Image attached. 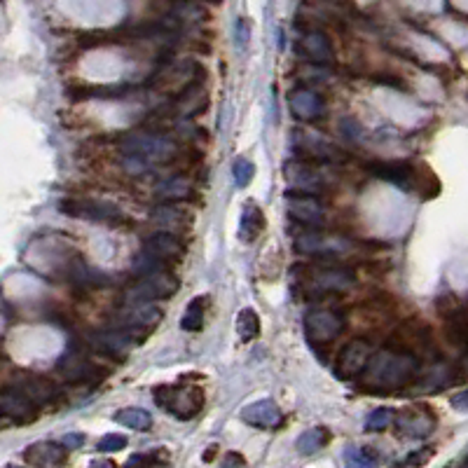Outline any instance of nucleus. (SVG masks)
<instances>
[{"label": "nucleus", "instance_id": "nucleus-1", "mask_svg": "<svg viewBox=\"0 0 468 468\" xmlns=\"http://www.w3.org/2000/svg\"><path fill=\"white\" fill-rule=\"evenodd\" d=\"M419 356L407 349L386 344L382 352H373L366 370L361 373V389L370 393H391L405 389L419 373Z\"/></svg>", "mask_w": 468, "mask_h": 468}, {"label": "nucleus", "instance_id": "nucleus-2", "mask_svg": "<svg viewBox=\"0 0 468 468\" xmlns=\"http://www.w3.org/2000/svg\"><path fill=\"white\" fill-rule=\"evenodd\" d=\"M302 295L307 300H318L325 295L342 293L356 284V274L347 265H309L302 267Z\"/></svg>", "mask_w": 468, "mask_h": 468}, {"label": "nucleus", "instance_id": "nucleus-3", "mask_svg": "<svg viewBox=\"0 0 468 468\" xmlns=\"http://www.w3.org/2000/svg\"><path fill=\"white\" fill-rule=\"evenodd\" d=\"M155 403L176 419H195L204 410L206 396L202 386L181 382V384H162L155 389Z\"/></svg>", "mask_w": 468, "mask_h": 468}, {"label": "nucleus", "instance_id": "nucleus-4", "mask_svg": "<svg viewBox=\"0 0 468 468\" xmlns=\"http://www.w3.org/2000/svg\"><path fill=\"white\" fill-rule=\"evenodd\" d=\"M181 291V281L169 270H157L143 277H136V284H131L124 293V304H148L157 300H169Z\"/></svg>", "mask_w": 468, "mask_h": 468}, {"label": "nucleus", "instance_id": "nucleus-5", "mask_svg": "<svg viewBox=\"0 0 468 468\" xmlns=\"http://www.w3.org/2000/svg\"><path fill=\"white\" fill-rule=\"evenodd\" d=\"M59 211L71 215V218L80 220H92V222H103L110 227L129 225V218L124 215L115 204L99 202V199H83V197H68L59 202Z\"/></svg>", "mask_w": 468, "mask_h": 468}, {"label": "nucleus", "instance_id": "nucleus-6", "mask_svg": "<svg viewBox=\"0 0 468 468\" xmlns=\"http://www.w3.org/2000/svg\"><path fill=\"white\" fill-rule=\"evenodd\" d=\"M344 330V314L332 307H318L304 316V335L311 347H330Z\"/></svg>", "mask_w": 468, "mask_h": 468}, {"label": "nucleus", "instance_id": "nucleus-7", "mask_svg": "<svg viewBox=\"0 0 468 468\" xmlns=\"http://www.w3.org/2000/svg\"><path fill=\"white\" fill-rule=\"evenodd\" d=\"M148 335H150V332L127 328V325H113L110 330H103V332L92 335L87 340V344L101 356H108V359H122L129 349L143 344Z\"/></svg>", "mask_w": 468, "mask_h": 468}, {"label": "nucleus", "instance_id": "nucleus-8", "mask_svg": "<svg viewBox=\"0 0 468 468\" xmlns=\"http://www.w3.org/2000/svg\"><path fill=\"white\" fill-rule=\"evenodd\" d=\"M284 197L288 204V215H291V220L298 222L300 227H321L323 225V206H321L318 195L288 188Z\"/></svg>", "mask_w": 468, "mask_h": 468}, {"label": "nucleus", "instance_id": "nucleus-9", "mask_svg": "<svg viewBox=\"0 0 468 468\" xmlns=\"http://www.w3.org/2000/svg\"><path fill=\"white\" fill-rule=\"evenodd\" d=\"M373 344L368 340H352L342 347V352L337 354V363H335V375L342 382H352L359 380L361 373L366 370L370 356H373Z\"/></svg>", "mask_w": 468, "mask_h": 468}, {"label": "nucleus", "instance_id": "nucleus-10", "mask_svg": "<svg viewBox=\"0 0 468 468\" xmlns=\"http://www.w3.org/2000/svg\"><path fill=\"white\" fill-rule=\"evenodd\" d=\"M295 244H298L300 253H307V256H314V258H323V260L337 258L340 253H344V251L349 248L347 239L323 234L321 227H302V234L298 236V239H295Z\"/></svg>", "mask_w": 468, "mask_h": 468}, {"label": "nucleus", "instance_id": "nucleus-11", "mask_svg": "<svg viewBox=\"0 0 468 468\" xmlns=\"http://www.w3.org/2000/svg\"><path fill=\"white\" fill-rule=\"evenodd\" d=\"M143 253L157 260L160 265H171L183 260L188 253V244L174 232H155L143 239Z\"/></svg>", "mask_w": 468, "mask_h": 468}, {"label": "nucleus", "instance_id": "nucleus-12", "mask_svg": "<svg viewBox=\"0 0 468 468\" xmlns=\"http://www.w3.org/2000/svg\"><path fill=\"white\" fill-rule=\"evenodd\" d=\"M393 426L400 436L405 438H426L433 433L436 428V417L428 407H407L403 412H393Z\"/></svg>", "mask_w": 468, "mask_h": 468}, {"label": "nucleus", "instance_id": "nucleus-13", "mask_svg": "<svg viewBox=\"0 0 468 468\" xmlns=\"http://www.w3.org/2000/svg\"><path fill=\"white\" fill-rule=\"evenodd\" d=\"M295 150H300L302 160L311 162V164H328V162L347 160L344 150H340L337 145L318 136H311V133H295Z\"/></svg>", "mask_w": 468, "mask_h": 468}, {"label": "nucleus", "instance_id": "nucleus-14", "mask_svg": "<svg viewBox=\"0 0 468 468\" xmlns=\"http://www.w3.org/2000/svg\"><path fill=\"white\" fill-rule=\"evenodd\" d=\"M35 412H38V405L21 391V386H7L0 391V414H5L7 419L28 424L35 419Z\"/></svg>", "mask_w": 468, "mask_h": 468}, {"label": "nucleus", "instance_id": "nucleus-15", "mask_svg": "<svg viewBox=\"0 0 468 468\" xmlns=\"http://www.w3.org/2000/svg\"><path fill=\"white\" fill-rule=\"evenodd\" d=\"M368 169L373 176L391 185H398L405 192H414V188H417V169L410 162H375Z\"/></svg>", "mask_w": 468, "mask_h": 468}, {"label": "nucleus", "instance_id": "nucleus-16", "mask_svg": "<svg viewBox=\"0 0 468 468\" xmlns=\"http://www.w3.org/2000/svg\"><path fill=\"white\" fill-rule=\"evenodd\" d=\"M284 178L288 183V188H293V190L314 192V195H318L323 188L321 174L314 169L311 162H304V160H288L284 164Z\"/></svg>", "mask_w": 468, "mask_h": 468}, {"label": "nucleus", "instance_id": "nucleus-17", "mask_svg": "<svg viewBox=\"0 0 468 468\" xmlns=\"http://www.w3.org/2000/svg\"><path fill=\"white\" fill-rule=\"evenodd\" d=\"M241 421H246L248 426L253 428H263V431H274L284 424V414L277 407V403L270 398L265 400H256V403L246 405L241 410Z\"/></svg>", "mask_w": 468, "mask_h": 468}, {"label": "nucleus", "instance_id": "nucleus-18", "mask_svg": "<svg viewBox=\"0 0 468 468\" xmlns=\"http://www.w3.org/2000/svg\"><path fill=\"white\" fill-rule=\"evenodd\" d=\"M298 54L311 64H318V66H328V64H332V59H335V52H332L328 35L321 31L304 33L298 42Z\"/></svg>", "mask_w": 468, "mask_h": 468}, {"label": "nucleus", "instance_id": "nucleus-19", "mask_svg": "<svg viewBox=\"0 0 468 468\" xmlns=\"http://www.w3.org/2000/svg\"><path fill=\"white\" fill-rule=\"evenodd\" d=\"M288 108H291V113L298 117V120H304V122H314L325 113L323 99L316 92H311V89H295V92H291V96H288Z\"/></svg>", "mask_w": 468, "mask_h": 468}, {"label": "nucleus", "instance_id": "nucleus-20", "mask_svg": "<svg viewBox=\"0 0 468 468\" xmlns=\"http://www.w3.org/2000/svg\"><path fill=\"white\" fill-rule=\"evenodd\" d=\"M68 459V448L64 443L42 440L35 443L24 452V462L31 466H61Z\"/></svg>", "mask_w": 468, "mask_h": 468}, {"label": "nucleus", "instance_id": "nucleus-21", "mask_svg": "<svg viewBox=\"0 0 468 468\" xmlns=\"http://www.w3.org/2000/svg\"><path fill=\"white\" fill-rule=\"evenodd\" d=\"M265 227H267V218H265L263 209H260L258 204L248 202L246 206H244V211H241L239 239H241V241H248V244L256 241L258 236L265 232Z\"/></svg>", "mask_w": 468, "mask_h": 468}, {"label": "nucleus", "instance_id": "nucleus-22", "mask_svg": "<svg viewBox=\"0 0 468 468\" xmlns=\"http://www.w3.org/2000/svg\"><path fill=\"white\" fill-rule=\"evenodd\" d=\"M192 192V185L185 176H171L155 188V195L162 202H185Z\"/></svg>", "mask_w": 468, "mask_h": 468}, {"label": "nucleus", "instance_id": "nucleus-23", "mask_svg": "<svg viewBox=\"0 0 468 468\" xmlns=\"http://www.w3.org/2000/svg\"><path fill=\"white\" fill-rule=\"evenodd\" d=\"M152 220L162 227H183L192 220L190 213L181 209L178 202H164L152 211Z\"/></svg>", "mask_w": 468, "mask_h": 468}, {"label": "nucleus", "instance_id": "nucleus-24", "mask_svg": "<svg viewBox=\"0 0 468 468\" xmlns=\"http://www.w3.org/2000/svg\"><path fill=\"white\" fill-rule=\"evenodd\" d=\"M206 307H209V298L206 295H199L195 298L188 309H185L183 314V321H181V328L183 330H190V332H199L204 328V321H206Z\"/></svg>", "mask_w": 468, "mask_h": 468}, {"label": "nucleus", "instance_id": "nucleus-25", "mask_svg": "<svg viewBox=\"0 0 468 468\" xmlns=\"http://www.w3.org/2000/svg\"><path fill=\"white\" fill-rule=\"evenodd\" d=\"M113 419L117 424L133 428V431H148L152 426V414L143 410V407H124V410H117L113 414Z\"/></svg>", "mask_w": 468, "mask_h": 468}, {"label": "nucleus", "instance_id": "nucleus-26", "mask_svg": "<svg viewBox=\"0 0 468 468\" xmlns=\"http://www.w3.org/2000/svg\"><path fill=\"white\" fill-rule=\"evenodd\" d=\"M328 443H330L328 428H321V426L311 428V431H307V433H302L298 438V452L304 457H311V455H316L321 448H325Z\"/></svg>", "mask_w": 468, "mask_h": 468}, {"label": "nucleus", "instance_id": "nucleus-27", "mask_svg": "<svg viewBox=\"0 0 468 468\" xmlns=\"http://www.w3.org/2000/svg\"><path fill=\"white\" fill-rule=\"evenodd\" d=\"M236 332H239L241 342H253L260 335V316L256 314V309H241L239 316H236Z\"/></svg>", "mask_w": 468, "mask_h": 468}, {"label": "nucleus", "instance_id": "nucleus-28", "mask_svg": "<svg viewBox=\"0 0 468 468\" xmlns=\"http://www.w3.org/2000/svg\"><path fill=\"white\" fill-rule=\"evenodd\" d=\"M347 464L352 466H377L380 464V455L373 448H356V445H349L344 452Z\"/></svg>", "mask_w": 468, "mask_h": 468}, {"label": "nucleus", "instance_id": "nucleus-29", "mask_svg": "<svg viewBox=\"0 0 468 468\" xmlns=\"http://www.w3.org/2000/svg\"><path fill=\"white\" fill-rule=\"evenodd\" d=\"M232 176H234V183L239 185V188H246L251 185L256 176V164L246 157H236L234 164H232Z\"/></svg>", "mask_w": 468, "mask_h": 468}, {"label": "nucleus", "instance_id": "nucleus-30", "mask_svg": "<svg viewBox=\"0 0 468 468\" xmlns=\"http://www.w3.org/2000/svg\"><path fill=\"white\" fill-rule=\"evenodd\" d=\"M391 419H393V410H389V407H377L375 412H370V417L366 421V431H384L391 424Z\"/></svg>", "mask_w": 468, "mask_h": 468}, {"label": "nucleus", "instance_id": "nucleus-31", "mask_svg": "<svg viewBox=\"0 0 468 468\" xmlns=\"http://www.w3.org/2000/svg\"><path fill=\"white\" fill-rule=\"evenodd\" d=\"M127 448V438L117 436V433H108L103 436L99 443H96V450L103 452V455H110V452H120Z\"/></svg>", "mask_w": 468, "mask_h": 468}, {"label": "nucleus", "instance_id": "nucleus-32", "mask_svg": "<svg viewBox=\"0 0 468 468\" xmlns=\"http://www.w3.org/2000/svg\"><path fill=\"white\" fill-rule=\"evenodd\" d=\"M236 44H239V47H246V44H248V24H246V19L236 21Z\"/></svg>", "mask_w": 468, "mask_h": 468}, {"label": "nucleus", "instance_id": "nucleus-33", "mask_svg": "<svg viewBox=\"0 0 468 468\" xmlns=\"http://www.w3.org/2000/svg\"><path fill=\"white\" fill-rule=\"evenodd\" d=\"M225 466H246V459H244L239 452H227L225 459H222Z\"/></svg>", "mask_w": 468, "mask_h": 468}, {"label": "nucleus", "instance_id": "nucleus-34", "mask_svg": "<svg viewBox=\"0 0 468 468\" xmlns=\"http://www.w3.org/2000/svg\"><path fill=\"white\" fill-rule=\"evenodd\" d=\"M61 443H64L68 450H71V448H80V445L85 443V436H83V433H68V436L64 438Z\"/></svg>", "mask_w": 468, "mask_h": 468}, {"label": "nucleus", "instance_id": "nucleus-35", "mask_svg": "<svg viewBox=\"0 0 468 468\" xmlns=\"http://www.w3.org/2000/svg\"><path fill=\"white\" fill-rule=\"evenodd\" d=\"M452 405H455V407H464V405H466V393H459V396L452 400Z\"/></svg>", "mask_w": 468, "mask_h": 468}, {"label": "nucleus", "instance_id": "nucleus-36", "mask_svg": "<svg viewBox=\"0 0 468 468\" xmlns=\"http://www.w3.org/2000/svg\"><path fill=\"white\" fill-rule=\"evenodd\" d=\"M213 452H215V445H211V448L204 452V462H213Z\"/></svg>", "mask_w": 468, "mask_h": 468}, {"label": "nucleus", "instance_id": "nucleus-37", "mask_svg": "<svg viewBox=\"0 0 468 468\" xmlns=\"http://www.w3.org/2000/svg\"><path fill=\"white\" fill-rule=\"evenodd\" d=\"M92 466H115L113 462H92Z\"/></svg>", "mask_w": 468, "mask_h": 468}]
</instances>
